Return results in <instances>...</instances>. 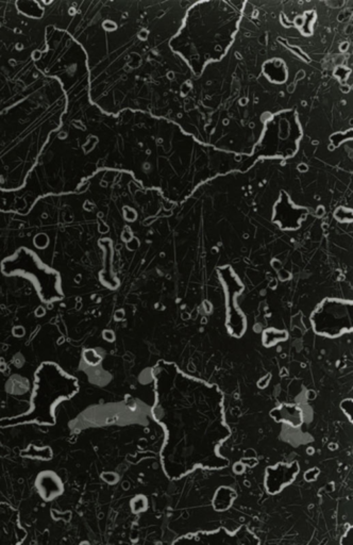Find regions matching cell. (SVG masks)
Here are the masks:
<instances>
[{"label": "cell", "instance_id": "6", "mask_svg": "<svg viewBox=\"0 0 353 545\" xmlns=\"http://www.w3.org/2000/svg\"><path fill=\"white\" fill-rule=\"evenodd\" d=\"M288 338L287 332L285 330L279 331L276 329H268L265 332H263V344H265L266 347L274 346L275 344L286 341Z\"/></svg>", "mask_w": 353, "mask_h": 545}, {"label": "cell", "instance_id": "1", "mask_svg": "<svg viewBox=\"0 0 353 545\" xmlns=\"http://www.w3.org/2000/svg\"><path fill=\"white\" fill-rule=\"evenodd\" d=\"M155 383L153 419L168 433V440H188L215 456V448L229 435L219 389L185 374L175 363L160 361L152 369Z\"/></svg>", "mask_w": 353, "mask_h": 545}, {"label": "cell", "instance_id": "2", "mask_svg": "<svg viewBox=\"0 0 353 545\" xmlns=\"http://www.w3.org/2000/svg\"><path fill=\"white\" fill-rule=\"evenodd\" d=\"M79 392L76 377L66 373L57 363H42L34 375L31 406L26 414L0 420V427L36 423L56 424V409L62 402L69 401Z\"/></svg>", "mask_w": 353, "mask_h": 545}, {"label": "cell", "instance_id": "5", "mask_svg": "<svg viewBox=\"0 0 353 545\" xmlns=\"http://www.w3.org/2000/svg\"><path fill=\"white\" fill-rule=\"evenodd\" d=\"M36 488L45 501H52L62 494L63 484L59 476L53 472H43L36 478Z\"/></svg>", "mask_w": 353, "mask_h": 545}, {"label": "cell", "instance_id": "4", "mask_svg": "<svg viewBox=\"0 0 353 545\" xmlns=\"http://www.w3.org/2000/svg\"><path fill=\"white\" fill-rule=\"evenodd\" d=\"M315 333L325 338H338L352 331V303L336 298L322 301L311 316Z\"/></svg>", "mask_w": 353, "mask_h": 545}, {"label": "cell", "instance_id": "3", "mask_svg": "<svg viewBox=\"0 0 353 545\" xmlns=\"http://www.w3.org/2000/svg\"><path fill=\"white\" fill-rule=\"evenodd\" d=\"M2 272L8 277H24L30 279L45 304L60 302L64 297L62 279L58 270L48 266L35 252L21 247L12 256L2 262Z\"/></svg>", "mask_w": 353, "mask_h": 545}]
</instances>
